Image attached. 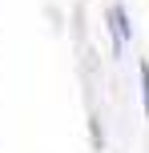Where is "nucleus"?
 Segmentation results:
<instances>
[{
	"label": "nucleus",
	"instance_id": "f257e3e1",
	"mask_svg": "<svg viewBox=\"0 0 149 153\" xmlns=\"http://www.w3.org/2000/svg\"><path fill=\"white\" fill-rule=\"evenodd\" d=\"M109 20H113V40H117V53L125 48V40H129V20H125V8L121 4H113L109 8Z\"/></svg>",
	"mask_w": 149,
	"mask_h": 153
},
{
	"label": "nucleus",
	"instance_id": "f03ea898",
	"mask_svg": "<svg viewBox=\"0 0 149 153\" xmlns=\"http://www.w3.org/2000/svg\"><path fill=\"white\" fill-rule=\"evenodd\" d=\"M141 101H145V117H149V65L141 61Z\"/></svg>",
	"mask_w": 149,
	"mask_h": 153
}]
</instances>
